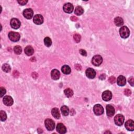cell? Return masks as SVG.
I'll return each mask as SVG.
<instances>
[{"instance_id":"1","label":"cell","mask_w":134,"mask_h":134,"mask_svg":"<svg viewBox=\"0 0 134 134\" xmlns=\"http://www.w3.org/2000/svg\"><path fill=\"white\" fill-rule=\"evenodd\" d=\"M119 34L122 38H127L129 36L130 31L129 29L126 26H123L120 28Z\"/></svg>"},{"instance_id":"2","label":"cell","mask_w":134,"mask_h":134,"mask_svg":"<svg viewBox=\"0 0 134 134\" xmlns=\"http://www.w3.org/2000/svg\"><path fill=\"white\" fill-rule=\"evenodd\" d=\"M45 126L46 127L47 129L49 131H52L55 129V123L54 121L52 119H47L45 120Z\"/></svg>"},{"instance_id":"3","label":"cell","mask_w":134,"mask_h":134,"mask_svg":"<svg viewBox=\"0 0 134 134\" xmlns=\"http://www.w3.org/2000/svg\"><path fill=\"white\" fill-rule=\"evenodd\" d=\"M9 38L13 42H17L20 39V35L19 33L16 32L10 31L9 34Z\"/></svg>"},{"instance_id":"4","label":"cell","mask_w":134,"mask_h":134,"mask_svg":"<svg viewBox=\"0 0 134 134\" xmlns=\"http://www.w3.org/2000/svg\"><path fill=\"white\" fill-rule=\"evenodd\" d=\"M103 62V58L100 55H96L94 56L92 60V63L94 66H99Z\"/></svg>"},{"instance_id":"5","label":"cell","mask_w":134,"mask_h":134,"mask_svg":"<svg viewBox=\"0 0 134 134\" xmlns=\"http://www.w3.org/2000/svg\"><path fill=\"white\" fill-rule=\"evenodd\" d=\"M124 116L122 114H118L114 118V122L115 124L117 126H119L124 124Z\"/></svg>"},{"instance_id":"6","label":"cell","mask_w":134,"mask_h":134,"mask_svg":"<svg viewBox=\"0 0 134 134\" xmlns=\"http://www.w3.org/2000/svg\"><path fill=\"white\" fill-rule=\"evenodd\" d=\"M94 113L96 115H101L103 114L104 113V108L103 106L101 105L100 104H96L93 108Z\"/></svg>"},{"instance_id":"7","label":"cell","mask_w":134,"mask_h":134,"mask_svg":"<svg viewBox=\"0 0 134 134\" xmlns=\"http://www.w3.org/2000/svg\"><path fill=\"white\" fill-rule=\"evenodd\" d=\"M33 21L35 24L37 25H41L44 22V18L42 15L40 14H37L35 15L33 18Z\"/></svg>"},{"instance_id":"8","label":"cell","mask_w":134,"mask_h":134,"mask_svg":"<svg viewBox=\"0 0 134 134\" xmlns=\"http://www.w3.org/2000/svg\"><path fill=\"white\" fill-rule=\"evenodd\" d=\"M102 98L105 101H110L112 98V94L111 91L108 90L105 91L102 93Z\"/></svg>"},{"instance_id":"9","label":"cell","mask_w":134,"mask_h":134,"mask_svg":"<svg viewBox=\"0 0 134 134\" xmlns=\"http://www.w3.org/2000/svg\"><path fill=\"white\" fill-rule=\"evenodd\" d=\"M10 26L14 29H18L21 26V22L17 18H12L10 21Z\"/></svg>"},{"instance_id":"10","label":"cell","mask_w":134,"mask_h":134,"mask_svg":"<svg viewBox=\"0 0 134 134\" xmlns=\"http://www.w3.org/2000/svg\"><path fill=\"white\" fill-rule=\"evenodd\" d=\"M34 12L31 9H27L24 10L23 15L27 19H31L33 17Z\"/></svg>"},{"instance_id":"11","label":"cell","mask_w":134,"mask_h":134,"mask_svg":"<svg viewBox=\"0 0 134 134\" xmlns=\"http://www.w3.org/2000/svg\"><path fill=\"white\" fill-rule=\"evenodd\" d=\"M63 9L64 11L67 13H71L73 10V6L72 4L68 3L64 5Z\"/></svg>"},{"instance_id":"12","label":"cell","mask_w":134,"mask_h":134,"mask_svg":"<svg viewBox=\"0 0 134 134\" xmlns=\"http://www.w3.org/2000/svg\"><path fill=\"white\" fill-rule=\"evenodd\" d=\"M13 99L11 96H4V98H3V103L6 106H11L13 105Z\"/></svg>"},{"instance_id":"13","label":"cell","mask_w":134,"mask_h":134,"mask_svg":"<svg viewBox=\"0 0 134 134\" xmlns=\"http://www.w3.org/2000/svg\"><path fill=\"white\" fill-rule=\"evenodd\" d=\"M106 114L108 117H112L115 113V109L111 105H108L106 107Z\"/></svg>"},{"instance_id":"14","label":"cell","mask_w":134,"mask_h":134,"mask_svg":"<svg viewBox=\"0 0 134 134\" xmlns=\"http://www.w3.org/2000/svg\"><path fill=\"white\" fill-rule=\"evenodd\" d=\"M86 75L89 79L94 78L96 76V72L92 68H88L86 70Z\"/></svg>"},{"instance_id":"15","label":"cell","mask_w":134,"mask_h":134,"mask_svg":"<svg viewBox=\"0 0 134 134\" xmlns=\"http://www.w3.org/2000/svg\"><path fill=\"white\" fill-rule=\"evenodd\" d=\"M56 129H57V131L59 133L61 134H65L67 132V129L65 126L63 124H61V123H60V124H58L57 125Z\"/></svg>"},{"instance_id":"16","label":"cell","mask_w":134,"mask_h":134,"mask_svg":"<svg viewBox=\"0 0 134 134\" xmlns=\"http://www.w3.org/2000/svg\"><path fill=\"white\" fill-rule=\"evenodd\" d=\"M125 127L128 131L134 130V123L133 120H128L125 123Z\"/></svg>"},{"instance_id":"17","label":"cell","mask_w":134,"mask_h":134,"mask_svg":"<svg viewBox=\"0 0 134 134\" xmlns=\"http://www.w3.org/2000/svg\"><path fill=\"white\" fill-rule=\"evenodd\" d=\"M51 77H52V79L55 80H57L60 77V73L59 71L57 69H53L51 72Z\"/></svg>"},{"instance_id":"18","label":"cell","mask_w":134,"mask_h":134,"mask_svg":"<svg viewBox=\"0 0 134 134\" xmlns=\"http://www.w3.org/2000/svg\"><path fill=\"white\" fill-rule=\"evenodd\" d=\"M117 84L119 86H124L126 83V80L125 77L123 76H120L118 77L117 80Z\"/></svg>"},{"instance_id":"19","label":"cell","mask_w":134,"mask_h":134,"mask_svg":"<svg viewBox=\"0 0 134 134\" xmlns=\"http://www.w3.org/2000/svg\"><path fill=\"white\" fill-rule=\"evenodd\" d=\"M25 50V53L27 56H31L32 55H33L34 52V48L31 46H27L25 48V50Z\"/></svg>"},{"instance_id":"20","label":"cell","mask_w":134,"mask_h":134,"mask_svg":"<svg viewBox=\"0 0 134 134\" xmlns=\"http://www.w3.org/2000/svg\"><path fill=\"white\" fill-rule=\"evenodd\" d=\"M52 116L56 119H59L60 117V114L59 111L57 108H53L52 111Z\"/></svg>"},{"instance_id":"21","label":"cell","mask_w":134,"mask_h":134,"mask_svg":"<svg viewBox=\"0 0 134 134\" xmlns=\"http://www.w3.org/2000/svg\"><path fill=\"white\" fill-rule=\"evenodd\" d=\"M115 24L117 26H120L123 25L124 24V21L123 18L120 17H117L114 19Z\"/></svg>"},{"instance_id":"22","label":"cell","mask_w":134,"mask_h":134,"mask_svg":"<svg viewBox=\"0 0 134 134\" xmlns=\"http://www.w3.org/2000/svg\"><path fill=\"white\" fill-rule=\"evenodd\" d=\"M61 71H62V73L65 74H69L71 73V71L70 67L67 65L63 66L62 67V68H61Z\"/></svg>"},{"instance_id":"23","label":"cell","mask_w":134,"mask_h":134,"mask_svg":"<svg viewBox=\"0 0 134 134\" xmlns=\"http://www.w3.org/2000/svg\"><path fill=\"white\" fill-rule=\"evenodd\" d=\"M61 111L64 116H67L69 113V109L68 107H67V106H63L61 107Z\"/></svg>"},{"instance_id":"24","label":"cell","mask_w":134,"mask_h":134,"mask_svg":"<svg viewBox=\"0 0 134 134\" xmlns=\"http://www.w3.org/2000/svg\"><path fill=\"white\" fill-rule=\"evenodd\" d=\"M83 12H84L83 9V8L80 6H77L74 10V13L77 15H81L83 13Z\"/></svg>"},{"instance_id":"25","label":"cell","mask_w":134,"mask_h":134,"mask_svg":"<svg viewBox=\"0 0 134 134\" xmlns=\"http://www.w3.org/2000/svg\"><path fill=\"white\" fill-rule=\"evenodd\" d=\"M64 93H65V94L66 95V96H67L68 98L72 97L73 95V91L71 89H69V88L66 89L65 91H64Z\"/></svg>"},{"instance_id":"26","label":"cell","mask_w":134,"mask_h":134,"mask_svg":"<svg viewBox=\"0 0 134 134\" xmlns=\"http://www.w3.org/2000/svg\"><path fill=\"white\" fill-rule=\"evenodd\" d=\"M44 43H45V45L47 47H49L52 44V40H51V39L49 38V37H46V38L44 39Z\"/></svg>"},{"instance_id":"27","label":"cell","mask_w":134,"mask_h":134,"mask_svg":"<svg viewBox=\"0 0 134 134\" xmlns=\"http://www.w3.org/2000/svg\"><path fill=\"white\" fill-rule=\"evenodd\" d=\"M14 52L17 55H20L22 52V49L20 46H16L14 48Z\"/></svg>"},{"instance_id":"28","label":"cell","mask_w":134,"mask_h":134,"mask_svg":"<svg viewBox=\"0 0 134 134\" xmlns=\"http://www.w3.org/2000/svg\"><path fill=\"white\" fill-rule=\"evenodd\" d=\"M0 117H1V120L2 122H4L7 119V115L6 113L4 111H1L0 112Z\"/></svg>"},{"instance_id":"29","label":"cell","mask_w":134,"mask_h":134,"mask_svg":"<svg viewBox=\"0 0 134 134\" xmlns=\"http://www.w3.org/2000/svg\"><path fill=\"white\" fill-rule=\"evenodd\" d=\"M2 69H3V70L5 71V72H9L10 71V69H11V68H10V67L9 65L5 63L3 65Z\"/></svg>"},{"instance_id":"30","label":"cell","mask_w":134,"mask_h":134,"mask_svg":"<svg viewBox=\"0 0 134 134\" xmlns=\"http://www.w3.org/2000/svg\"><path fill=\"white\" fill-rule=\"evenodd\" d=\"M73 38H74V40L75 41L77 42V43H78V42H79L80 41H81V37L79 34H76L74 35Z\"/></svg>"},{"instance_id":"31","label":"cell","mask_w":134,"mask_h":134,"mask_svg":"<svg viewBox=\"0 0 134 134\" xmlns=\"http://www.w3.org/2000/svg\"><path fill=\"white\" fill-rule=\"evenodd\" d=\"M108 81L110 82L111 84H113L115 82H116V79H115V77H114L112 76L109 78Z\"/></svg>"},{"instance_id":"32","label":"cell","mask_w":134,"mask_h":134,"mask_svg":"<svg viewBox=\"0 0 134 134\" xmlns=\"http://www.w3.org/2000/svg\"><path fill=\"white\" fill-rule=\"evenodd\" d=\"M128 82L130 84L132 85V87H134V79L133 77H130L129 79H128Z\"/></svg>"},{"instance_id":"33","label":"cell","mask_w":134,"mask_h":134,"mask_svg":"<svg viewBox=\"0 0 134 134\" xmlns=\"http://www.w3.org/2000/svg\"><path fill=\"white\" fill-rule=\"evenodd\" d=\"M6 93V90L5 88L1 87V97H3L4 95Z\"/></svg>"},{"instance_id":"34","label":"cell","mask_w":134,"mask_h":134,"mask_svg":"<svg viewBox=\"0 0 134 134\" xmlns=\"http://www.w3.org/2000/svg\"><path fill=\"white\" fill-rule=\"evenodd\" d=\"M131 93H132V92H131V91L129 89H126L124 91L125 95L127 96H130L131 95Z\"/></svg>"},{"instance_id":"35","label":"cell","mask_w":134,"mask_h":134,"mask_svg":"<svg viewBox=\"0 0 134 134\" xmlns=\"http://www.w3.org/2000/svg\"><path fill=\"white\" fill-rule=\"evenodd\" d=\"M79 52L80 53V54H81L82 56H87V53L86 52V51L85 50L83 49H80Z\"/></svg>"},{"instance_id":"36","label":"cell","mask_w":134,"mask_h":134,"mask_svg":"<svg viewBox=\"0 0 134 134\" xmlns=\"http://www.w3.org/2000/svg\"><path fill=\"white\" fill-rule=\"evenodd\" d=\"M17 2L21 5H25L28 2V1H17Z\"/></svg>"},{"instance_id":"37","label":"cell","mask_w":134,"mask_h":134,"mask_svg":"<svg viewBox=\"0 0 134 134\" xmlns=\"http://www.w3.org/2000/svg\"><path fill=\"white\" fill-rule=\"evenodd\" d=\"M13 76H14L15 77H18V76H19V73H18L17 71H14V72H13Z\"/></svg>"},{"instance_id":"38","label":"cell","mask_w":134,"mask_h":134,"mask_svg":"<svg viewBox=\"0 0 134 134\" xmlns=\"http://www.w3.org/2000/svg\"><path fill=\"white\" fill-rule=\"evenodd\" d=\"M38 74L36 73V72H34V73H32V77H33L34 79H36L37 77H38Z\"/></svg>"},{"instance_id":"39","label":"cell","mask_w":134,"mask_h":134,"mask_svg":"<svg viewBox=\"0 0 134 134\" xmlns=\"http://www.w3.org/2000/svg\"><path fill=\"white\" fill-rule=\"evenodd\" d=\"M70 19L71 21H73V22H76V21H77V18L76 16H71Z\"/></svg>"},{"instance_id":"40","label":"cell","mask_w":134,"mask_h":134,"mask_svg":"<svg viewBox=\"0 0 134 134\" xmlns=\"http://www.w3.org/2000/svg\"><path fill=\"white\" fill-rule=\"evenodd\" d=\"M75 68H76V69L77 70H81V66L80 65H76L75 66Z\"/></svg>"},{"instance_id":"41","label":"cell","mask_w":134,"mask_h":134,"mask_svg":"<svg viewBox=\"0 0 134 134\" xmlns=\"http://www.w3.org/2000/svg\"><path fill=\"white\" fill-rule=\"evenodd\" d=\"M99 78H100L101 80H104L105 79V74H101V76L99 77Z\"/></svg>"}]
</instances>
